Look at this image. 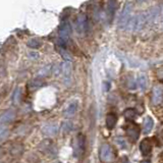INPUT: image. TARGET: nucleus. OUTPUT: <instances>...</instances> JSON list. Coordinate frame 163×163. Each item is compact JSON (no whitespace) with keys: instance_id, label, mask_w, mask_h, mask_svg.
Segmentation results:
<instances>
[{"instance_id":"obj_25","label":"nucleus","mask_w":163,"mask_h":163,"mask_svg":"<svg viewBox=\"0 0 163 163\" xmlns=\"http://www.w3.org/2000/svg\"><path fill=\"white\" fill-rule=\"evenodd\" d=\"M29 55H30V57H31V58L36 59V58H38L39 54H38V53H34V52H30V53H29Z\"/></svg>"},{"instance_id":"obj_9","label":"nucleus","mask_w":163,"mask_h":163,"mask_svg":"<svg viewBox=\"0 0 163 163\" xmlns=\"http://www.w3.org/2000/svg\"><path fill=\"white\" fill-rule=\"evenodd\" d=\"M163 98V88L161 86H156L153 89V95H152V103L154 105H157L161 102Z\"/></svg>"},{"instance_id":"obj_10","label":"nucleus","mask_w":163,"mask_h":163,"mask_svg":"<svg viewBox=\"0 0 163 163\" xmlns=\"http://www.w3.org/2000/svg\"><path fill=\"white\" fill-rule=\"evenodd\" d=\"M58 130V127L56 123H48V124L44 125L43 128H42V132H43L44 135L48 136V137H52L55 134H57Z\"/></svg>"},{"instance_id":"obj_24","label":"nucleus","mask_w":163,"mask_h":163,"mask_svg":"<svg viewBox=\"0 0 163 163\" xmlns=\"http://www.w3.org/2000/svg\"><path fill=\"white\" fill-rule=\"evenodd\" d=\"M109 87H110V85H109V83H107V82H105L104 84H103V90L105 91V92H107L108 90H109Z\"/></svg>"},{"instance_id":"obj_8","label":"nucleus","mask_w":163,"mask_h":163,"mask_svg":"<svg viewBox=\"0 0 163 163\" xmlns=\"http://www.w3.org/2000/svg\"><path fill=\"white\" fill-rule=\"evenodd\" d=\"M115 9H116V1H108L106 3V19H107L108 23H111V21H112Z\"/></svg>"},{"instance_id":"obj_11","label":"nucleus","mask_w":163,"mask_h":163,"mask_svg":"<svg viewBox=\"0 0 163 163\" xmlns=\"http://www.w3.org/2000/svg\"><path fill=\"white\" fill-rule=\"evenodd\" d=\"M76 110H78V102L75 101V102H71L70 104L67 105V107L63 111V115L67 118L73 117L76 114Z\"/></svg>"},{"instance_id":"obj_19","label":"nucleus","mask_w":163,"mask_h":163,"mask_svg":"<svg viewBox=\"0 0 163 163\" xmlns=\"http://www.w3.org/2000/svg\"><path fill=\"white\" fill-rule=\"evenodd\" d=\"M44 85V82L41 80V79H35V80H33L31 82V84H30V86H31V88L33 89V90H36V89L42 87V86Z\"/></svg>"},{"instance_id":"obj_15","label":"nucleus","mask_w":163,"mask_h":163,"mask_svg":"<svg viewBox=\"0 0 163 163\" xmlns=\"http://www.w3.org/2000/svg\"><path fill=\"white\" fill-rule=\"evenodd\" d=\"M153 125H154V120L152 119V117L147 116L144 120V133L145 134H149L152 130Z\"/></svg>"},{"instance_id":"obj_14","label":"nucleus","mask_w":163,"mask_h":163,"mask_svg":"<svg viewBox=\"0 0 163 163\" xmlns=\"http://www.w3.org/2000/svg\"><path fill=\"white\" fill-rule=\"evenodd\" d=\"M62 71H63V79L64 81L70 82V76H71V65L70 62L65 61L62 64Z\"/></svg>"},{"instance_id":"obj_16","label":"nucleus","mask_w":163,"mask_h":163,"mask_svg":"<svg viewBox=\"0 0 163 163\" xmlns=\"http://www.w3.org/2000/svg\"><path fill=\"white\" fill-rule=\"evenodd\" d=\"M137 85H138V87H139L142 91H144L145 89H147V87H148V80H147V78H146V76L141 75L139 78H138Z\"/></svg>"},{"instance_id":"obj_18","label":"nucleus","mask_w":163,"mask_h":163,"mask_svg":"<svg viewBox=\"0 0 163 163\" xmlns=\"http://www.w3.org/2000/svg\"><path fill=\"white\" fill-rule=\"evenodd\" d=\"M123 115H124V117L127 118V119H134V118L137 116V111L135 109H132V108H130V109H127L123 112Z\"/></svg>"},{"instance_id":"obj_17","label":"nucleus","mask_w":163,"mask_h":163,"mask_svg":"<svg viewBox=\"0 0 163 163\" xmlns=\"http://www.w3.org/2000/svg\"><path fill=\"white\" fill-rule=\"evenodd\" d=\"M21 93H23V91H21V88H19V87L14 90L13 95H12V102H13L14 104H18L19 101H21Z\"/></svg>"},{"instance_id":"obj_22","label":"nucleus","mask_w":163,"mask_h":163,"mask_svg":"<svg viewBox=\"0 0 163 163\" xmlns=\"http://www.w3.org/2000/svg\"><path fill=\"white\" fill-rule=\"evenodd\" d=\"M71 128H73V124H71L70 122H64V124H63V130H65V132H70Z\"/></svg>"},{"instance_id":"obj_20","label":"nucleus","mask_w":163,"mask_h":163,"mask_svg":"<svg viewBox=\"0 0 163 163\" xmlns=\"http://www.w3.org/2000/svg\"><path fill=\"white\" fill-rule=\"evenodd\" d=\"M41 41L39 40V39H31V40H29L28 42V46L30 48H33V49H36V48H39V47L41 46Z\"/></svg>"},{"instance_id":"obj_3","label":"nucleus","mask_w":163,"mask_h":163,"mask_svg":"<svg viewBox=\"0 0 163 163\" xmlns=\"http://www.w3.org/2000/svg\"><path fill=\"white\" fill-rule=\"evenodd\" d=\"M125 133H127V136L128 137L130 141L136 142L140 136V127L137 123L130 122L125 125Z\"/></svg>"},{"instance_id":"obj_21","label":"nucleus","mask_w":163,"mask_h":163,"mask_svg":"<svg viewBox=\"0 0 163 163\" xmlns=\"http://www.w3.org/2000/svg\"><path fill=\"white\" fill-rule=\"evenodd\" d=\"M136 82L134 81V79H133V76H130V79L127 80V87L130 89V90H135L136 88Z\"/></svg>"},{"instance_id":"obj_23","label":"nucleus","mask_w":163,"mask_h":163,"mask_svg":"<svg viewBox=\"0 0 163 163\" xmlns=\"http://www.w3.org/2000/svg\"><path fill=\"white\" fill-rule=\"evenodd\" d=\"M8 135V130H6V128H2L1 130V141H3L5 139V136Z\"/></svg>"},{"instance_id":"obj_26","label":"nucleus","mask_w":163,"mask_h":163,"mask_svg":"<svg viewBox=\"0 0 163 163\" xmlns=\"http://www.w3.org/2000/svg\"><path fill=\"white\" fill-rule=\"evenodd\" d=\"M122 163H130V162L127 161V158H124V159H123V162H122Z\"/></svg>"},{"instance_id":"obj_1","label":"nucleus","mask_w":163,"mask_h":163,"mask_svg":"<svg viewBox=\"0 0 163 163\" xmlns=\"http://www.w3.org/2000/svg\"><path fill=\"white\" fill-rule=\"evenodd\" d=\"M132 11H133V3L132 2H127L122 9V12L120 13L119 19H118V27L120 29H127L128 21L132 19V16H132Z\"/></svg>"},{"instance_id":"obj_4","label":"nucleus","mask_w":163,"mask_h":163,"mask_svg":"<svg viewBox=\"0 0 163 163\" xmlns=\"http://www.w3.org/2000/svg\"><path fill=\"white\" fill-rule=\"evenodd\" d=\"M73 154L76 157L82 156L85 150V137L83 135H79L73 143Z\"/></svg>"},{"instance_id":"obj_7","label":"nucleus","mask_w":163,"mask_h":163,"mask_svg":"<svg viewBox=\"0 0 163 163\" xmlns=\"http://www.w3.org/2000/svg\"><path fill=\"white\" fill-rule=\"evenodd\" d=\"M152 148H153L152 140L149 139V138L144 139L140 144V150L143 155H149L152 151Z\"/></svg>"},{"instance_id":"obj_28","label":"nucleus","mask_w":163,"mask_h":163,"mask_svg":"<svg viewBox=\"0 0 163 163\" xmlns=\"http://www.w3.org/2000/svg\"><path fill=\"white\" fill-rule=\"evenodd\" d=\"M162 24H163V14H162Z\"/></svg>"},{"instance_id":"obj_5","label":"nucleus","mask_w":163,"mask_h":163,"mask_svg":"<svg viewBox=\"0 0 163 163\" xmlns=\"http://www.w3.org/2000/svg\"><path fill=\"white\" fill-rule=\"evenodd\" d=\"M100 160L104 163H110L113 159V152L109 145H102L99 151Z\"/></svg>"},{"instance_id":"obj_12","label":"nucleus","mask_w":163,"mask_h":163,"mask_svg":"<svg viewBox=\"0 0 163 163\" xmlns=\"http://www.w3.org/2000/svg\"><path fill=\"white\" fill-rule=\"evenodd\" d=\"M16 118V111L12 109H8L6 111H4L1 115V122L2 123H7V122H11L12 120Z\"/></svg>"},{"instance_id":"obj_2","label":"nucleus","mask_w":163,"mask_h":163,"mask_svg":"<svg viewBox=\"0 0 163 163\" xmlns=\"http://www.w3.org/2000/svg\"><path fill=\"white\" fill-rule=\"evenodd\" d=\"M75 26H76V31L78 32L79 35L86 34L88 32V28H89L88 18L85 14H80L76 19Z\"/></svg>"},{"instance_id":"obj_6","label":"nucleus","mask_w":163,"mask_h":163,"mask_svg":"<svg viewBox=\"0 0 163 163\" xmlns=\"http://www.w3.org/2000/svg\"><path fill=\"white\" fill-rule=\"evenodd\" d=\"M70 32H71V28L70 24L67 23V21H64V23L61 24L60 28H59V38L62 42H67L68 38L70 36Z\"/></svg>"},{"instance_id":"obj_13","label":"nucleus","mask_w":163,"mask_h":163,"mask_svg":"<svg viewBox=\"0 0 163 163\" xmlns=\"http://www.w3.org/2000/svg\"><path fill=\"white\" fill-rule=\"evenodd\" d=\"M116 122H117L116 114H114V113H108V114L106 115L105 123H106V127H107L108 130H112V128L115 127Z\"/></svg>"},{"instance_id":"obj_27","label":"nucleus","mask_w":163,"mask_h":163,"mask_svg":"<svg viewBox=\"0 0 163 163\" xmlns=\"http://www.w3.org/2000/svg\"><path fill=\"white\" fill-rule=\"evenodd\" d=\"M142 163H150V162L147 161V160H145V161H142Z\"/></svg>"}]
</instances>
